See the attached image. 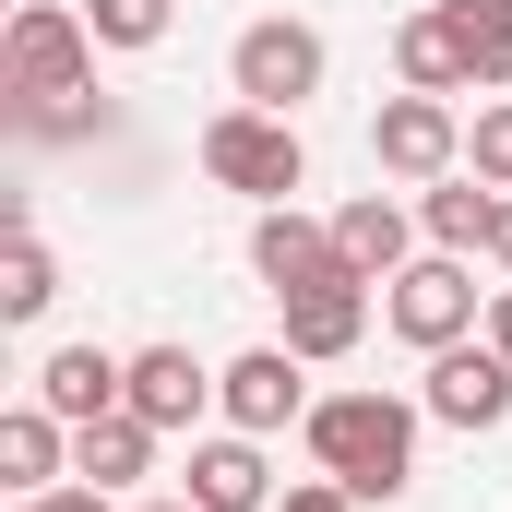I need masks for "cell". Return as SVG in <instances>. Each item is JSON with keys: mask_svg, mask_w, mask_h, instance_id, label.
<instances>
[{"mask_svg": "<svg viewBox=\"0 0 512 512\" xmlns=\"http://www.w3.org/2000/svg\"><path fill=\"white\" fill-rule=\"evenodd\" d=\"M417 417H429V405H405V393H322L298 429H310V465H322L334 489L393 501V489L417 477Z\"/></svg>", "mask_w": 512, "mask_h": 512, "instance_id": "1", "label": "cell"}, {"mask_svg": "<svg viewBox=\"0 0 512 512\" xmlns=\"http://www.w3.org/2000/svg\"><path fill=\"white\" fill-rule=\"evenodd\" d=\"M370 155H382L393 179H453V167H465V120H453V96H382Z\"/></svg>", "mask_w": 512, "mask_h": 512, "instance_id": "6", "label": "cell"}, {"mask_svg": "<svg viewBox=\"0 0 512 512\" xmlns=\"http://www.w3.org/2000/svg\"><path fill=\"white\" fill-rule=\"evenodd\" d=\"M251 274L274 298H310V286H346V251H334V227H310L298 203H262L251 227Z\"/></svg>", "mask_w": 512, "mask_h": 512, "instance_id": "8", "label": "cell"}, {"mask_svg": "<svg viewBox=\"0 0 512 512\" xmlns=\"http://www.w3.org/2000/svg\"><path fill=\"white\" fill-rule=\"evenodd\" d=\"M203 179L215 191H251V203H286L310 179V143H298L286 108H215L203 120Z\"/></svg>", "mask_w": 512, "mask_h": 512, "instance_id": "3", "label": "cell"}, {"mask_svg": "<svg viewBox=\"0 0 512 512\" xmlns=\"http://www.w3.org/2000/svg\"><path fill=\"white\" fill-rule=\"evenodd\" d=\"M48 298H60V262H48L36 227H12V239H0V322H36Z\"/></svg>", "mask_w": 512, "mask_h": 512, "instance_id": "20", "label": "cell"}, {"mask_svg": "<svg viewBox=\"0 0 512 512\" xmlns=\"http://www.w3.org/2000/svg\"><path fill=\"white\" fill-rule=\"evenodd\" d=\"M393 72H405V96H465L453 24H441V12H405V24H393Z\"/></svg>", "mask_w": 512, "mask_h": 512, "instance_id": "18", "label": "cell"}, {"mask_svg": "<svg viewBox=\"0 0 512 512\" xmlns=\"http://www.w3.org/2000/svg\"><path fill=\"white\" fill-rule=\"evenodd\" d=\"M155 441H167V429H155V417H96V429H72V477H84V489H131V477H155Z\"/></svg>", "mask_w": 512, "mask_h": 512, "instance_id": "14", "label": "cell"}, {"mask_svg": "<svg viewBox=\"0 0 512 512\" xmlns=\"http://www.w3.org/2000/svg\"><path fill=\"white\" fill-rule=\"evenodd\" d=\"M191 501L203 512H274L286 489H274V465H262L251 429H227V441H191Z\"/></svg>", "mask_w": 512, "mask_h": 512, "instance_id": "11", "label": "cell"}, {"mask_svg": "<svg viewBox=\"0 0 512 512\" xmlns=\"http://www.w3.org/2000/svg\"><path fill=\"white\" fill-rule=\"evenodd\" d=\"M84 84H96V24H84L72 0H24L12 36H0V96H12V120H24V108H60V96H84Z\"/></svg>", "mask_w": 512, "mask_h": 512, "instance_id": "2", "label": "cell"}, {"mask_svg": "<svg viewBox=\"0 0 512 512\" xmlns=\"http://www.w3.org/2000/svg\"><path fill=\"white\" fill-rule=\"evenodd\" d=\"M489 262L512 274V191H501V227H489Z\"/></svg>", "mask_w": 512, "mask_h": 512, "instance_id": "26", "label": "cell"}, {"mask_svg": "<svg viewBox=\"0 0 512 512\" xmlns=\"http://www.w3.org/2000/svg\"><path fill=\"white\" fill-rule=\"evenodd\" d=\"M143 512H203V501H191V489H179V501H143Z\"/></svg>", "mask_w": 512, "mask_h": 512, "instance_id": "27", "label": "cell"}, {"mask_svg": "<svg viewBox=\"0 0 512 512\" xmlns=\"http://www.w3.org/2000/svg\"><path fill=\"white\" fill-rule=\"evenodd\" d=\"M215 405H227V429H286V417H310V358L298 346H251V358H227L215 370Z\"/></svg>", "mask_w": 512, "mask_h": 512, "instance_id": "7", "label": "cell"}, {"mask_svg": "<svg viewBox=\"0 0 512 512\" xmlns=\"http://www.w3.org/2000/svg\"><path fill=\"white\" fill-rule=\"evenodd\" d=\"M60 465H72V417H48V405H12V417H0V477L36 501V489H60Z\"/></svg>", "mask_w": 512, "mask_h": 512, "instance_id": "16", "label": "cell"}, {"mask_svg": "<svg viewBox=\"0 0 512 512\" xmlns=\"http://www.w3.org/2000/svg\"><path fill=\"white\" fill-rule=\"evenodd\" d=\"M489 346H501V358H512V286H501V298H489Z\"/></svg>", "mask_w": 512, "mask_h": 512, "instance_id": "25", "label": "cell"}, {"mask_svg": "<svg viewBox=\"0 0 512 512\" xmlns=\"http://www.w3.org/2000/svg\"><path fill=\"white\" fill-rule=\"evenodd\" d=\"M84 24H96V48H155L167 36V0H84Z\"/></svg>", "mask_w": 512, "mask_h": 512, "instance_id": "21", "label": "cell"}, {"mask_svg": "<svg viewBox=\"0 0 512 512\" xmlns=\"http://www.w3.org/2000/svg\"><path fill=\"white\" fill-rule=\"evenodd\" d=\"M429 12H441L453 48H465V96H477V84L501 96L512 84V0H429Z\"/></svg>", "mask_w": 512, "mask_h": 512, "instance_id": "17", "label": "cell"}, {"mask_svg": "<svg viewBox=\"0 0 512 512\" xmlns=\"http://www.w3.org/2000/svg\"><path fill=\"white\" fill-rule=\"evenodd\" d=\"M405 239H417V227H405V203H393V191H358V203L334 215V251H346L358 286H393V274H405Z\"/></svg>", "mask_w": 512, "mask_h": 512, "instance_id": "13", "label": "cell"}, {"mask_svg": "<svg viewBox=\"0 0 512 512\" xmlns=\"http://www.w3.org/2000/svg\"><path fill=\"white\" fill-rule=\"evenodd\" d=\"M417 227L441 239V251H489V227H501V191L465 167V179H429V203H417Z\"/></svg>", "mask_w": 512, "mask_h": 512, "instance_id": "19", "label": "cell"}, {"mask_svg": "<svg viewBox=\"0 0 512 512\" xmlns=\"http://www.w3.org/2000/svg\"><path fill=\"white\" fill-rule=\"evenodd\" d=\"M36 405L72 417V429H96V417H120V405H131V358H108V346H60V358L36 370Z\"/></svg>", "mask_w": 512, "mask_h": 512, "instance_id": "10", "label": "cell"}, {"mask_svg": "<svg viewBox=\"0 0 512 512\" xmlns=\"http://www.w3.org/2000/svg\"><path fill=\"white\" fill-rule=\"evenodd\" d=\"M215 405V370L191 358V346H131V417H155V429H191Z\"/></svg>", "mask_w": 512, "mask_h": 512, "instance_id": "12", "label": "cell"}, {"mask_svg": "<svg viewBox=\"0 0 512 512\" xmlns=\"http://www.w3.org/2000/svg\"><path fill=\"white\" fill-rule=\"evenodd\" d=\"M417 405H429L441 429H501V417H512V358H501V346H441Z\"/></svg>", "mask_w": 512, "mask_h": 512, "instance_id": "9", "label": "cell"}, {"mask_svg": "<svg viewBox=\"0 0 512 512\" xmlns=\"http://www.w3.org/2000/svg\"><path fill=\"white\" fill-rule=\"evenodd\" d=\"M382 322L405 334V346H429V358H441V346H465V334H477V274H465V251L405 262V274L382 286Z\"/></svg>", "mask_w": 512, "mask_h": 512, "instance_id": "5", "label": "cell"}, {"mask_svg": "<svg viewBox=\"0 0 512 512\" xmlns=\"http://www.w3.org/2000/svg\"><path fill=\"white\" fill-rule=\"evenodd\" d=\"M12 512H108V489H36V501H12Z\"/></svg>", "mask_w": 512, "mask_h": 512, "instance_id": "24", "label": "cell"}, {"mask_svg": "<svg viewBox=\"0 0 512 512\" xmlns=\"http://www.w3.org/2000/svg\"><path fill=\"white\" fill-rule=\"evenodd\" d=\"M358 334H370V286H358V274H346V286H310V298H286V346H298L310 370H322V358H346Z\"/></svg>", "mask_w": 512, "mask_h": 512, "instance_id": "15", "label": "cell"}, {"mask_svg": "<svg viewBox=\"0 0 512 512\" xmlns=\"http://www.w3.org/2000/svg\"><path fill=\"white\" fill-rule=\"evenodd\" d=\"M322 24H298V12H262L239 24V48H227V84H239V108H286L298 120V96H322Z\"/></svg>", "mask_w": 512, "mask_h": 512, "instance_id": "4", "label": "cell"}, {"mask_svg": "<svg viewBox=\"0 0 512 512\" xmlns=\"http://www.w3.org/2000/svg\"><path fill=\"white\" fill-rule=\"evenodd\" d=\"M465 167H477L489 191H512V96H501V108H477V131H465Z\"/></svg>", "mask_w": 512, "mask_h": 512, "instance_id": "22", "label": "cell"}, {"mask_svg": "<svg viewBox=\"0 0 512 512\" xmlns=\"http://www.w3.org/2000/svg\"><path fill=\"white\" fill-rule=\"evenodd\" d=\"M274 512H358V489H334V477H310V489H286Z\"/></svg>", "mask_w": 512, "mask_h": 512, "instance_id": "23", "label": "cell"}]
</instances>
